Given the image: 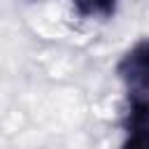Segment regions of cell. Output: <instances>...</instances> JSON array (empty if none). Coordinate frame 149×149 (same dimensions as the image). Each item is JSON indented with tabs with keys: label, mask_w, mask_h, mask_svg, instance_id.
I'll use <instances>...</instances> for the list:
<instances>
[{
	"label": "cell",
	"mask_w": 149,
	"mask_h": 149,
	"mask_svg": "<svg viewBox=\"0 0 149 149\" xmlns=\"http://www.w3.org/2000/svg\"><path fill=\"white\" fill-rule=\"evenodd\" d=\"M26 2H42V0H26Z\"/></svg>",
	"instance_id": "5b68a950"
},
{
	"label": "cell",
	"mask_w": 149,
	"mask_h": 149,
	"mask_svg": "<svg viewBox=\"0 0 149 149\" xmlns=\"http://www.w3.org/2000/svg\"><path fill=\"white\" fill-rule=\"evenodd\" d=\"M123 147L149 149V130H133V133H126V137H123Z\"/></svg>",
	"instance_id": "277c9868"
},
{
	"label": "cell",
	"mask_w": 149,
	"mask_h": 149,
	"mask_svg": "<svg viewBox=\"0 0 149 149\" xmlns=\"http://www.w3.org/2000/svg\"><path fill=\"white\" fill-rule=\"evenodd\" d=\"M119 79L128 86V91L149 88V40L137 42L133 49H128L119 65H116Z\"/></svg>",
	"instance_id": "6da1fadb"
},
{
	"label": "cell",
	"mask_w": 149,
	"mask_h": 149,
	"mask_svg": "<svg viewBox=\"0 0 149 149\" xmlns=\"http://www.w3.org/2000/svg\"><path fill=\"white\" fill-rule=\"evenodd\" d=\"M128 107L123 114V130H149V88L128 91Z\"/></svg>",
	"instance_id": "7a4b0ae2"
},
{
	"label": "cell",
	"mask_w": 149,
	"mask_h": 149,
	"mask_svg": "<svg viewBox=\"0 0 149 149\" xmlns=\"http://www.w3.org/2000/svg\"><path fill=\"white\" fill-rule=\"evenodd\" d=\"M72 12L86 21H107L116 14L119 0H68Z\"/></svg>",
	"instance_id": "3957f363"
}]
</instances>
